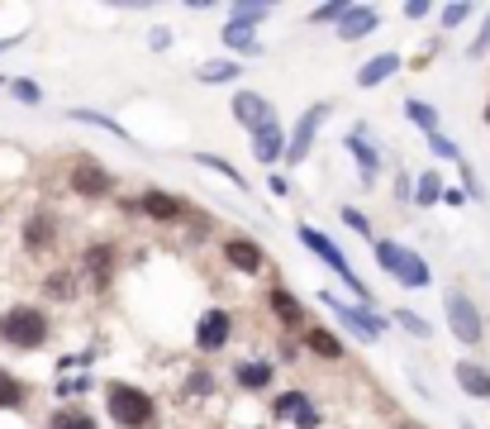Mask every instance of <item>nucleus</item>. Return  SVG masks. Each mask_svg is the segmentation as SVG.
Returning a JSON list of instances; mask_svg holds the SVG:
<instances>
[{
	"label": "nucleus",
	"instance_id": "39448f33",
	"mask_svg": "<svg viewBox=\"0 0 490 429\" xmlns=\"http://www.w3.org/2000/svg\"><path fill=\"white\" fill-rule=\"evenodd\" d=\"M448 329L458 334L462 343H481V334H485V324H481V310L471 306V296H462V291H452L448 296Z\"/></svg>",
	"mask_w": 490,
	"mask_h": 429
},
{
	"label": "nucleus",
	"instance_id": "412c9836",
	"mask_svg": "<svg viewBox=\"0 0 490 429\" xmlns=\"http://www.w3.org/2000/svg\"><path fill=\"white\" fill-rule=\"evenodd\" d=\"M67 120H77V124H95V129H105V134H114L120 143H133V134L120 124V120H110V114H100V110H67Z\"/></svg>",
	"mask_w": 490,
	"mask_h": 429
},
{
	"label": "nucleus",
	"instance_id": "2f4dec72",
	"mask_svg": "<svg viewBox=\"0 0 490 429\" xmlns=\"http://www.w3.org/2000/svg\"><path fill=\"white\" fill-rule=\"evenodd\" d=\"M53 429H95V420L86 410H62V415H53Z\"/></svg>",
	"mask_w": 490,
	"mask_h": 429
},
{
	"label": "nucleus",
	"instance_id": "423d86ee",
	"mask_svg": "<svg viewBox=\"0 0 490 429\" xmlns=\"http://www.w3.org/2000/svg\"><path fill=\"white\" fill-rule=\"evenodd\" d=\"M319 301H324L329 310H333V315L338 320H343L348 329H352V334H358V339H377L381 334V329H386V320H377V315H371V310H362V306H348V301H338V296H319Z\"/></svg>",
	"mask_w": 490,
	"mask_h": 429
},
{
	"label": "nucleus",
	"instance_id": "bb28decb",
	"mask_svg": "<svg viewBox=\"0 0 490 429\" xmlns=\"http://www.w3.org/2000/svg\"><path fill=\"white\" fill-rule=\"evenodd\" d=\"M24 243L29 249H48V243H53V220H48V214H33L29 229H24Z\"/></svg>",
	"mask_w": 490,
	"mask_h": 429
},
{
	"label": "nucleus",
	"instance_id": "f3484780",
	"mask_svg": "<svg viewBox=\"0 0 490 429\" xmlns=\"http://www.w3.org/2000/svg\"><path fill=\"white\" fill-rule=\"evenodd\" d=\"M400 72V53H381V58H371L367 68L358 72V87L371 91V87H381V81H391Z\"/></svg>",
	"mask_w": 490,
	"mask_h": 429
},
{
	"label": "nucleus",
	"instance_id": "f257e3e1",
	"mask_svg": "<svg viewBox=\"0 0 490 429\" xmlns=\"http://www.w3.org/2000/svg\"><path fill=\"white\" fill-rule=\"evenodd\" d=\"M377 262H381V272H391L400 287H410V291H419V287H429L433 282V272H429V262L419 258L414 249H400V243H391V239H381L377 243Z\"/></svg>",
	"mask_w": 490,
	"mask_h": 429
},
{
	"label": "nucleus",
	"instance_id": "72a5a7b5",
	"mask_svg": "<svg viewBox=\"0 0 490 429\" xmlns=\"http://www.w3.org/2000/svg\"><path fill=\"white\" fill-rule=\"evenodd\" d=\"M10 91H14V96H20V101H24V105H39V101H43V91H39V87H33V81H14V87H10Z\"/></svg>",
	"mask_w": 490,
	"mask_h": 429
},
{
	"label": "nucleus",
	"instance_id": "7ed1b4c3",
	"mask_svg": "<svg viewBox=\"0 0 490 429\" xmlns=\"http://www.w3.org/2000/svg\"><path fill=\"white\" fill-rule=\"evenodd\" d=\"M0 339L14 343V349H39V343L48 339V315L33 306H14L0 315Z\"/></svg>",
	"mask_w": 490,
	"mask_h": 429
},
{
	"label": "nucleus",
	"instance_id": "37998d69",
	"mask_svg": "<svg viewBox=\"0 0 490 429\" xmlns=\"http://www.w3.org/2000/svg\"><path fill=\"white\" fill-rule=\"evenodd\" d=\"M148 43H153V48H167V43H172V29H158V34L148 39Z\"/></svg>",
	"mask_w": 490,
	"mask_h": 429
},
{
	"label": "nucleus",
	"instance_id": "a18cd8bd",
	"mask_svg": "<svg viewBox=\"0 0 490 429\" xmlns=\"http://www.w3.org/2000/svg\"><path fill=\"white\" fill-rule=\"evenodd\" d=\"M485 120H490V110H485Z\"/></svg>",
	"mask_w": 490,
	"mask_h": 429
},
{
	"label": "nucleus",
	"instance_id": "a19ab883",
	"mask_svg": "<svg viewBox=\"0 0 490 429\" xmlns=\"http://www.w3.org/2000/svg\"><path fill=\"white\" fill-rule=\"evenodd\" d=\"M267 187H272V196H286V191H291V181H286V177H267Z\"/></svg>",
	"mask_w": 490,
	"mask_h": 429
},
{
	"label": "nucleus",
	"instance_id": "dca6fc26",
	"mask_svg": "<svg viewBox=\"0 0 490 429\" xmlns=\"http://www.w3.org/2000/svg\"><path fill=\"white\" fill-rule=\"evenodd\" d=\"M239 77H243L239 58H214V62H200V68H195L200 87H229V81H239Z\"/></svg>",
	"mask_w": 490,
	"mask_h": 429
},
{
	"label": "nucleus",
	"instance_id": "4468645a",
	"mask_svg": "<svg viewBox=\"0 0 490 429\" xmlns=\"http://www.w3.org/2000/svg\"><path fill=\"white\" fill-rule=\"evenodd\" d=\"M224 258H229L239 272H262V262H267L262 243H252V239H243V234H233V239L224 243Z\"/></svg>",
	"mask_w": 490,
	"mask_h": 429
},
{
	"label": "nucleus",
	"instance_id": "58836bf2",
	"mask_svg": "<svg viewBox=\"0 0 490 429\" xmlns=\"http://www.w3.org/2000/svg\"><path fill=\"white\" fill-rule=\"evenodd\" d=\"M404 14H410V20H424L429 5H424V0H410V5H404Z\"/></svg>",
	"mask_w": 490,
	"mask_h": 429
},
{
	"label": "nucleus",
	"instance_id": "9b49d317",
	"mask_svg": "<svg viewBox=\"0 0 490 429\" xmlns=\"http://www.w3.org/2000/svg\"><path fill=\"white\" fill-rule=\"evenodd\" d=\"M272 410H277L281 420H291V424H300V429H314V424H319V410H314V401H310L305 391H281Z\"/></svg>",
	"mask_w": 490,
	"mask_h": 429
},
{
	"label": "nucleus",
	"instance_id": "a211bd4d",
	"mask_svg": "<svg viewBox=\"0 0 490 429\" xmlns=\"http://www.w3.org/2000/svg\"><path fill=\"white\" fill-rule=\"evenodd\" d=\"M143 210L153 214L158 224H177L181 214H186V205L177 201V196H167V191H148V196H143Z\"/></svg>",
	"mask_w": 490,
	"mask_h": 429
},
{
	"label": "nucleus",
	"instance_id": "20e7f679",
	"mask_svg": "<svg viewBox=\"0 0 490 429\" xmlns=\"http://www.w3.org/2000/svg\"><path fill=\"white\" fill-rule=\"evenodd\" d=\"M295 239H300V243H305V249H310V253H319V262H324V268H329V272H338V277H343V282H348V291H352V296H358V301H362V306L371 301V291H367V287L358 282V272H352V268H348V258H343V253H338V249H333V239H324V234H319V229H310V224H300V229H295Z\"/></svg>",
	"mask_w": 490,
	"mask_h": 429
},
{
	"label": "nucleus",
	"instance_id": "79ce46f5",
	"mask_svg": "<svg viewBox=\"0 0 490 429\" xmlns=\"http://www.w3.org/2000/svg\"><path fill=\"white\" fill-rule=\"evenodd\" d=\"M191 391H210V372H195L191 377Z\"/></svg>",
	"mask_w": 490,
	"mask_h": 429
},
{
	"label": "nucleus",
	"instance_id": "c03bdc74",
	"mask_svg": "<svg viewBox=\"0 0 490 429\" xmlns=\"http://www.w3.org/2000/svg\"><path fill=\"white\" fill-rule=\"evenodd\" d=\"M400 429H424V424H414V420H404V424H400Z\"/></svg>",
	"mask_w": 490,
	"mask_h": 429
},
{
	"label": "nucleus",
	"instance_id": "4c0bfd02",
	"mask_svg": "<svg viewBox=\"0 0 490 429\" xmlns=\"http://www.w3.org/2000/svg\"><path fill=\"white\" fill-rule=\"evenodd\" d=\"M314 20H319V24H329V20H343V5H319V10H314Z\"/></svg>",
	"mask_w": 490,
	"mask_h": 429
},
{
	"label": "nucleus",
	"instance_id": "393cba45",
	"mask_svg": "<svg viewBox=\"0 0 490 429\" xmlns=\"http://www.w3.org/2000/svg\"><path fill=\"white\" fill-rule=\"evenodd\" d=\"M195 162H200V168H210V172H219V177H224V181H233V187H239V191H248V181H243V172L233 168V162H224V158H214V153H195Z\"/></svg>",
	"mask_w": 490,
	"mask_h": 429
},
{
	"label": "nucleus",
	"instance_id": "ea45409f",
	"mask_svg": "<svg viewBox=\"0 0 490 429\" xmlns=\"http://www.w3.org/2000/svg\"><path fill=\"white\" fill-rule=\"evenodd\" d=\"M485 48H490V20H485V34H481L476 43H471V58H481V53H485Z\"/></svg>",
	"mask_w": 490,
	"mask_h": 429
},
{
	"label": "nucleus",
	"instance_id": "c85d7f7f",
	"mask_svg": "<svg viewBox=\"0 0 490 429\" xmlns=\"http://www.w3.org/2000/svg\"><path fill=\"white\" fill-rule=\"evenodd\" d=\"M20 401H24V387L14 382L10 372H0V410H14Z\"/></svg>",
	"mask_w": 490,
	"mask_h": 429
},
{
	"label": "nucleus",
	"instance_id": "aec40b11",
	"mask_svg": "<svg viewBox=\"0 0 490 429\" xmlns=\"http://www.w3.org/2000/svg\"><path fill=\"white\" fill-rule=\"evenodd\" d=\"M267 310H272L281 324H300V320H305V310H300V301H295L286 287H272V291H267Z\"/></svg>",
	"mask_w": 490,
	"mask_h": 429
},
{
	"label": "nucleus",
	"instance_id": "4be33fe9",
	"mask_svg": "<svg viewBox=\"0 0 490 429\" xmlns=\"http://www.w3.org/2000/svg\"><path fill=\"white\" fill-rule=\"evenodd\" d=\"M343 148H348V153H352V158H358V168H362V181H377V168H381V158H377V148H371V143H367L362 134H352V139H348Z\"/></svg>",
	"mask_w": 490,
	"mask_h": 429
},
{
	"label": "nucleus",
	"instance_id": "5701e85b",
	"mask_svg": "<svg viewBox=\"0 0 490 429\" xmlns=\"http://www.w3.org/2000/svg\"><path fill=\"white\" fill-rule=\"evenodd\" d=\"M224 43H229V53H248V58H262V43L252 39V29H248V24H229V29H224Z\"/></svg>",
	"mask_w": 490,
	"mask_h": 429
},
{
	"label": "nucleus",
	"instance_id": "6ab92c4d",
	"mask_svg": "<svg viewBox=\"0 0 490 429\" xmlns=\"http://www.w3.org/2000/svg\"><path fill=\"white\" fill-rule=\"evenodd\" d=\"M458 387L467 396H476V401H490V372L481 362H458Z\"/></svg>",
	"mask_w": 490,
	"mask_h": 429
},
{
	"label": "nucleus",
	"instance_id": "f704fd0d",
	"mask_svg": "<svg viewBox=\"0 0 490 429\" xmlns=\"http://www.w3.org/2000/svg\"><path fill=\"white\" fill-rule=\"evenodd\" d=\"M343 224H352V229H358V234H371L367 214H362V210H352V205H343Z\"/></svg>",
	"mask_w": 490,
	"mask_h": 429
},
{
	"label": "nucleus",
	"instance_id": "1a4fd4ad",
	"mask_svg": "<svg viewBox=\"0 0 490 429\" xmlns=\"http://www.w3.org/2000/svg\"><path fill=\"white\" fill-rule=\"evenodd\" d=\"M229 334H233V320H229V310H205L200 315V324H195V343L205 353H219L229 343Z\"/></svg>",
	"mask_w": 490,
	"mask_h": 429
},
{
	"label": "nucleus",
	"instance_id": "6e6552de",
	"mask_svg": "<svg viewBox=\"0 0 490 429\" xmlns=\"http://www.w3.org/2000/svg\"><path fill=\"white\" fill-rule=\"evenodd\" d=\"M324 114H329V105H310V114L295 124L291 143H286V162H305V158H310V148H314V134H319V124H324Z\"/></svg>",
	"mask_w": 490,
	"mask_h": 429
},
{
	"label": "nucleus",
	"instance_id": "e433bc0d",
	"mask_svg": "<svg viewBox=\"0 0 490 429\" xmlns=\"http://www.w3.org/2000/svg\"><path fill=\"white\" fill-rule=\"evenodd\" d=\"M467 14H471V5H448V10H443V24H448V29H458Z\"/></svg>",
	"mask_w": 490,
	"mask_h": 429
},
{
	"label": "nucleus",
	"instance_id": "f03ea898",
	"mask_svg": "<svg viewBox=\"0 0 490 429\" xmlns=\"http://www.w3.org/2000/svg\"><path fill=\"white\" fill-rule=\"evenodd\" d=\"M105 401H110L114 424H124V429H148V424H153V396L139 391V387L114 382V387L105 391Z\"/></svg>",
	"mask_w": 490,
	"mask_h": 429
},
{
	"label": "nucleus",
	"instance_id": "473e14b6",
	"mask_svg": "<svg viewBox=\"0 0 490 429\" xmlns=\"http://www.w3.org/2000/svg\"><path fill=\"white\" fill-rule=\"evenodd\" d=\"M395 320H400L404 329H410V334H414V339H429V320H419V315H414V310H395Z\"/></svg>",
	"mask_w": 490,
	"mask_h": 429
},
{
	"label": "nucleus",
	"instance_id": "9d476101",
	"mask_svg": "<svg viewBox=\"0 0 490 429\" xmlns=\"http://www.w3.org/2000/svg\"><path fill=\"white\" fill-rule=\"evenodd\" d=\"M229 110H233V120H239L243 129H252V134H258L262 124H272V120H277V114H272V105H267L258 91H239V96H233V105H229Z\"/></svg>",
	"mask_w": 490,
	"mask_h": 429
},
{
	"label": "nucleus",
	"instance_id": "ddd939ff",
	"mask_svg": "<svg viewBox=\"0 0 490 429\" xmlns=\"http://www.w3.org/2000/svg\"><path fill=\"white\" fill-rule=\"evenodd\" d=\"M286 143H291V139H286V134H281V124L272 120V124H262L258 134H252V158L272 168L277 158H286Z\"/></svg>",
	"mask_w": 490,
	"mask_h": 429
},
{
	"label": "nucleus",
	"instance_id": "cd10ccee",
	"mask_svg": "<svg viewBox=\"0 0 490 429\" xmlns=\"http://www.w3.org/2000/svg\"><path fill=\"white\" fill-rule=\"evenodd\" d=\"M305 343H310V349H314L319 358H343V343H338V339L329 334V329H310Z\"/></svg>",
	"mask_w": 490,
	"mask_h": 429
},
{
	"label": "nucleus",
	"instance_id": "0eeeda50",
	"mask_svg": "<svg viewBox=\"0 0 490 429\" xmlns=\"http://www.w3.org/2000/svg\"><path fill=\"white\" fill-rule=\"evenodd\" d=\"M381 24V10L377 5H343V20H338V39L343 43H358L367 34H377Z\"/></svg>",
	"mask_w": 490,
	"mask_h": 429
},
{
	"label": "nucleus",
	"instance_id": "49530a36",
	"mask_svg": "<svg viewBox=\"0 0 490 429\" xmlns=\"http://www.w3.org/2000/svg\"><path fill=\"white\" fill-rule=\"evenodd\" d=\"M467 429H471V424H467Z\"/></svg>",
	"mask_w": 490,
	"mask_h": 429
},
{
	"label": "nucleus",
	"instance_id": "2eb2a0df",
	"mask_svg": "<svg viewBox=\"0 0 490 429\" xmlns=\"http://www.w3.org/2000/svg\"><path fill=\"white\" fill-rule=\"evenodd\" d=\"M72 191H81V196H105L110 191V172L100 168V162L81 158L77 168H72Z\"/></svg>",
	"mask_w": 490,
	"mask_h": 429
},
{
	"label": "nucleus",
	"instance_id": "f8f14e48",
	"mask_svg": "<svg viewBox=\"0 0 490 429\" xmlns=\"http://www.w3.org/2000/svg\"><path fill=\"white\" fill-rule=\"evenodd\" d=\"M81 277H86L95 291L110 287V277H114V249H110V243H95V249H86V258H81Z\"/></svg>",
	"mask_w": 490,
	"mask_h": 429
},
{
	"label": "nucleus",
	"instance_id": "a878e982",
	"mask_svg": "<svg viewBox=\"0 0 490 429\" xmlns=\"http://www.w3.org/2000/svg\"><path fill=\"white\" fill-rule=\"evenodd\" d=\"M267 382H272V362H243V368H239V387L262 391Z\"/></svg>",
	"mask_w": 490,
	"mask_h": 429
},
{
	"label": "nucleus",
	"instance_id": "7c9ffc66",
	"mask_svg": "<svg viewBox=\"0 0 490 429\" xmlns=\"http://www.w3.org/2000/svg\"><path fill=\"white\" fill-rule=\"evenodd\" d=\"M272 14V5H233V14H229V24H258V20H267Z\"/></svg>",
	"mask_w": 490,
	"mask_h": 429
},
{
	"label": "nucleus",
	"instance_id": "c756f323",
	"mask_svg": "<svg viewBox=\"0 0 490 429\" xmlns=\"http://www.w3.org/2000/svg\"><path fill=\"white\" fill-rule=\"evenodd\" d=\"M438 196H443V181H438V172H424V177H419V191H414V201H419V205H433Z\"/></svg>",
	"mask_w": 490,
	"mask_h": 429
},
{
	"label": "nucleus",
	"instance_id": "c9c22d12",
	"mask_svg": "<svg viewBox=\"0 0 490 429\" xmlns=\"http://www.w3.org/2000/svg\"><path fill=\"white\" fill-rule=\"evenodd\" d=\"M429 143H433V153H438V158H462V153H458V143H452V139H443V134H433Z\"/></svg>",
	"mask_w": 490,
	"mask_h": 429
},
{
	"label": "nucleus",
	"instance_id": "b1692460",
	"mask_svg": "<svg viewBox=\"0 0 490 429\" xmlns=\"http://www.w3.org/2000/svg\"><path fill=\"white\" fill-rule=\"evenodd\" d=\"M404 114H410V124H419L429 139L438 134V110H433L429 101H404Z\"/></svg>",
	"mask_w": 490,
	"mask_h": 429
}]
</instances>
